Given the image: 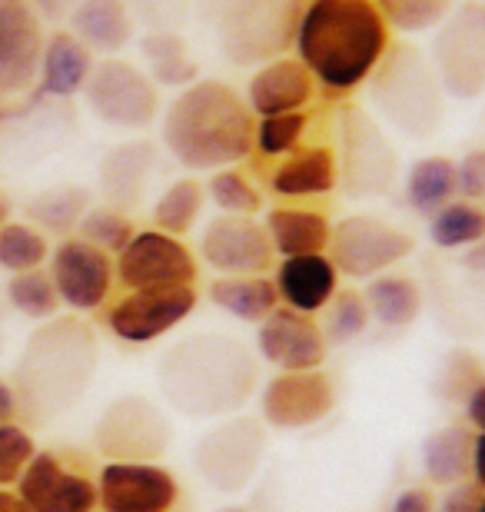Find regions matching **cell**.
<instances>
[{"mask_svg":"<svg viewBox=\"0 0 485 512\" xmlns=\"http://www.w3.org/2000/svg\"><path fill=\"white\" fill-rule=\"evenodd\" d=\"M363 296H366L369 316H373L379 326H386V330H406L422 313V290L412 276L379 273L369 280Z\"/></svg>","mask_w":485,"mask_h":512,"instance_id":"cell-31","label":"cell"},{"mask_svg":"<svg viewBox=\"0 0 485 512\" xmlns=\"http://www.w3.org/2000/svg\"><path fill=\"white\" fill-rule=\"evenodd\" d=\"M50 260V243L44 230H37L34 223H4L0 227V266L14 276L27 270H40Z\"/></svg>","mask_w":485,"mask_h":512,"instance_id":"cell-39","label":"cell"},{"mask_svg":"<svg viewBox=\"0 0 485 512\" xmlns=\"http://www.w3.org/2000/svg\"><path fill=\"white\" fill-rule=\"evenodd\" d=\"M100 346L94 326L80 316H54L27 336L14 366L17 413L30 426H50L70 413L94 383Z\"/></svg>","mask_w":485,"mask_h":512,"instance_id":"cell-2","label":"cell"},{"mask_svg":"<svg viewBox=\"0 0 485 512\" xmlns=\"http://www.w3.org/2000/svg\"><path fill=\"white\" fill-rule=\"evenodd\" d=\"M369 306L366 296L359 290H336L333 300L326 303V323H323V336L326 346H346L353 343L356 336L366 333L369 326Z\"/></svg>","mask_w":485,"mask_h":512,"instance_id":"cell-41","label":"cell"},{"mask_svg":"<svg viewBox=\"0 0 485 512\" xmlns=\"http://www.w3.org/2000/svg\"><path fill=\"white\" fill-rule=\"evenodd\" d=\"M196 286H150V290H127L107 310V330L120 343L143 346L153 343L196 310Z\"/></svg>","mask_w":485,"mask_h":512,"instance_id":"cell-13","label":"cell"},{"mask_svg":"<svg viewBox=\"0 0 485 512\" xmlns=\"http://www.w3.org/2000/svg\"><path fill=\"white\" fill-rule=\"evenodd\" d=\"M206 200L213 203L220 213H233V217H256L263 210V193L250 180V173L240 167H223L213 170L206 180Z\"/></svg>","mask_w":485,"mask_h":512,"instance_id":"cell-37","label":"cell"},{"mask_svg":"<svg viewBox=\"0 0 485 512\" xmlns=\"http://www.w3.org/2000/svg\"><path fill=\"white\" fill-rule=\"evenodd\" d=\"M170 439L173 429L163 409L137 393L113 399L94 426V446L107 463H157Z\"/></svg>","mask_w":485,"mask_h":512,"instance_id":"cell-9","label":"cell"},{"mask_svg":"<svg viewBox=\"0 0 485 512\" xmlns=\"http://www.w3.org/2000/svg\"><path fill=\"white\" fill-rule=\"evenodd\" d=\"M266 453L263 426L250 416H226L193 449L200 476L220 493H243Z\"/></svg>","mask_w":485,"mask_h":512,"instance_id":"cell-12","label":"cell"},{"mask_svg":"<svg viewBox=\"0 0 485 512\" xmlns=\"http://www.w3.org/2000/svg\"><path fill=\"white\" fill-rule=\"evenodd\" d=\"M376 7L383 10L389 30L426 34V30H436L456 10V0H376Z\"/></svg>","mask_w":485,"mask_h":512,"instance_id":"cell-42","label":"cell"},{"mask_svg":"<svg viewBox=\"0 0 485 512\" xmlns=\"http://www.w3.org/2000/svg\"><path fill=\"white\" fill-rule=\"evenodd\" d=\"M113 270L123 290H150V286H193L200 263L180 237L163 230H137L117 253Z\"/></svg>","mask_w":485,"mask_h":512,"instance_id":"cell-14","label":"cell"},{"mask_svg":"<svg viewBox=\"0 0 485 512\" xmlns=\"http://www.w3.org/2000/svg\"><path fill=\"white\" fill-rule=\"evenodd\" d=\"M44 40V20L27 0H0V107L37 84Z\"/></svg>","mask_w":485,"mask_h":512,"instance_id":"cell-16","label":"cell"},{"mask_svg":"<svg viewBox=\"0 0 485 512\" xmlns=\"http://www.w3.org/2000/svg\"><path fill=\"white\" fill-rule=\"evenodd\" d=\"M97 60L84 40H77L70 30H54L44 40L37 67V94L40 97H77L84 94L90 74H94Z\"/></svg>","mask_w":485,"mask_h":512,"instance_id":"cell-25","label":"cell"},{"mask_svg":"<svg viewBox=\"0 0 485 512\" xmlns=\"http://www.w3.org/2000/svg\"><path fill=\"white\" fill-rule=\"evenodd\" d=\"M392 47L376 0H306L296 27V60L329 94L363 87Z\"/></svg>","mask_w":485,"mask_h":512,"instance_id":"cell-1","label":"cell"},{"mask_svg":"<svg viewBox=\"0 0 485 512\" xmlns=\"http://www.w3.org/2000/svg\"><path fill=\"white\" fill-rule=\"evenodd\" d=\"M10 213H14V203H10L7 193L0 190V227H4V223H10Z\"/></svg>","mask_w":485,"mask_h":512,"instance_id":"cell-55","label":"cell"},{"mask_svg":"<svg viewBox=\"0 0 485 512\" xmlns=\"http://www.w3.org/2000/svg\"><path fill=\"white\" fill-rule=\"evenodd\" d=\"M459 197L456 190V160L432 153L409 167L406 177V200L419 217H436V213Z\"/></svg>","mask_w":485,"mask_h":512,"instance_id":"cell-32","label":"cell"},{"mask_svg":"<svg viewBox=\"0 0 485 512\" xmlns=\"http://www.w3.org/2000/svg\"><path fill=\"white\" fill-rule=\"evenodd\" d=\"M133 233H137V227H133L130 213H123L117 207H90L77 227L80 240L94 243L97 250L110 253V256H117L123 247H127L133 240Z\"/></svg>","mask_w":485,"mask_h":512,"instance_id":"cell-43","label":"cell"},{"mask_svg":"<svg viewBox=\"0 0 485 512\" xmlns=\"http://www.w3.org/2000/svg\"><path fill=\"white\" fill-rule=\"evenodd\" d=\"M210 300L216 310L240 323H256L260 326L276 306H280V293L276 283L266 273L260 276H216L210 283Z\"/></svg>","mask_w":485,"mask_h":512,"instance_id":"cell-29","label":"cell"},{"mask_svg":"<svg viewBox=\"0 0 485 512\" xmlns=\"http://www.w3.org/2000/svg\"><path fill=\"white\" fill-rule=\"evenodd\" d=\"M276 293H280V306H290L299 313H323L326 303L333 300L339 290V270L326 253L313 256H283L276 266Z\"/></svg>","mask_w":485,"mask_h":512,"instance_id":"cell-24","label":"cell"},{"mask_svg":"<svg viewBox=\"0 0 485 512\" xmlns=\"http://www.w3.org/2000/svg\"><path fill=\"white\" fill-rule=\"evenodd\" d=\"M412 250H416L412 233L383 217H373V213H353V217L333 223L326 256L333 260L339 276L373 280V276L389 273L392 266L406 260Z\"/></svg>","mask_w":485,"mask_h":512,"instance_id":"cell-10","label":"cell"},{"mask_svg":"<svg viewBox=\"0 0 485 512\" xmlns=\"http://www.w3.org/2000/svg\"><path fill=\"white\" fill-rule=\"evenodd\" d=\"M70 34L103 57H117L123 47L133 44L137 20L130 0H80L70 14Z\"/></svg>","mask_w":485,"mask_h":512,"instance_id":"cell-27","label":"cell"},{"mask_svg":"<svg viewBox=\"0 0 485 512\" xmlns=\"http://www.w3.org/2000/svg\"><path fill=\"white\" fill-rule=\"evenodd\" d=\"M316 80L296 57H276L270 64H260V70L250 77L246 87V104L256 117H276V114H296L309 110L316 100Z\"/></svg>","mask_w":485,"mask_h":512,"instance_id":"cell-22","label":"cell"},{"mask_svg":"<svg viewBox=\"0 0 485 512\" xmlns=\"http://www.w3.org/2000/svg\"><path fill=\"white\" fill-rule=\"evenodd\" d=\"M153 167H157V147L150 140H130L113 147L100 160V193L107 207H117L123 213L140 207Z\"/></svg>","mask_w":485,"mask_h":512,"instance_id":"cell-26","label":"cell"},{"mask_svg":"<svg viewBox=\"0 0 485 512\" xmlns=\"http://www.w3.org/2000/svg\"><path fill=\"white\" fill-rule=\"evenodd\" d=\"M50 280L57 286L60 303L77 313H94L110 300L117 270L110 253L80 237H67L50 253Z\"/></svg>","mask_w":485,"mask_h":512,"instance_id":"cell-17","label":"cell"},{"mask_svg":"<svg viewBox=\"0 0 485 512\" xmlns=\"http://www.w3.org/2000/svg\"><path fill=\"white\" fill-rule=\"evenodd\" d=\"M469 479L485 493V433H476V439H472V469H469Z\"/></svg>","mask_w":485,"mask_h":512,"instance_id":"cell-51","label":"cell"},{"mask_svg":"<svg viewBox=\"0 0 485 512\" xmlns=\"http://www.w3.org/2000/svg\"><path fill=\"white\" fill-rule=\"evenodd\" d=\"M336 386L323 370L276 373L263 386L260 409L266 426L276 429H309L333 413Z\"/></svg>","mask_w":485,"mask_h":512,"instance_id":"cell-20","label":"cell"},{"mask_svg":"<svg viewBox=\"0 0 485 512\" xmlns=\"http://www.w3.org/2000/svg\"><path fill=\"white\" fill-rule=\"evenodd\" d=\"M256 376L250 346L226 333L183 336L163 353L157 370L167 403L190 419L236 416L253 396Z\"/></svg>","mask_w":485,"mask_h":512,"instance_id":"cell-3","label":"cell"},{"mask_svg":"<svg viewBox=\"0 0 485 512\" xmlns=\"http://www.w3.org/2000/svg\"><path fill=\"white\" fill-rule=\"evenodd\" d=\"M84 100L100 124L113 130H147L160 114V87L147 70L123 57H103L84 87Z\"/></svg>","mask_w":485,"mask_h":512,"instance_id":"cell-8","label":"cell"},{"mask_svg":"<svg viewBox=\"0 0 485 512\" xmlns=\"http://www.w3.org/2000/svg\"><path fill=\"white\" fill-rule=\"evenodd\" d=\"M20 499L34 512H94L97 479L70 469L57 453H37L17 479Z\"/></svg>","mask_w":485,"mask_h":512,"instance_id":"cell-21","label":"cell"},{"mask_svg":"<svg viewBox=\"0 0 485 512\" xmlns=\"http://www.w3.org/2000/svg\"><path fill=\"white\" fill-rule=\"evenodd\" d=\"M273 253L280 256H313L329 250L333 223L326 213L309 207H273L263 220Z\"/></svg>","mask_w":485,"mask_h":512,"instance_id":"cell-28","label":"cell"},{"mask_svg":"<svg viewBox=\"0 0 485 512\" xmlns=\"http://www.w3.org/2000/svg\"><path fill=\"white\" fill-rule=\"evenodd\" d=\"M309 133V114L296 110V114H276V117H256L253 133V153L263 160H280L296 147H303Z\"/></svg>","mask_w":485,"mask_h":512,"instance_id":"cell-40","label":"cell"},{"mask_svg":"<svg viewBox=\"0 0 485 512\" xmlns=\"http://www.w3.org/2000/svg\"><path fill=\"white\" fill-rule=\"evenodd\" d=\"M0 512H34L24 499H20V493H10V489H0Z\"/></svg>","mask_w":485,"mask_h":512,"instance_id":"cell-54","label":"cell"},{"mask_svg":"<svg viewBox=\"0 0 485 512\" xmlns=\"http://www.w3.org/2000/svg\"><path fill=\"white\" fill-rule=\"evenodd\" d=\"M389 512H436V493L429 486H406L392 499Z\"/></svg>","mask_w":485,"mask_h":512,"instance_id":"cell-48","label":"cell"},{"mask_svg":"<svg viewBox=\"0 0 485 512\" xmlns=\"http://www.w3.org/2000/svg\"><path fill=\"white\" fill-rule=\"evenodd\" d=\"M256 350L276 373H303L323 370L329 346L316 316L290 310V306H276L256 330Z\"/></svg>","mask_w":485,"mask_h":512,"instance_id":"cell-19","label":"cell"},{"mask_svg":"<svg viewBox=\"0 0 485 512\" xmlns=\"http://www.w3.org/2000/svg\"><path fill=\"white\" fill-rule=\"evenodd\" d=\"M256 117L246 97L223 80H196L163 110L160 137L183 170L213 173L253 153Z\"/></svg>","mask_w":485,"mask_h":512,"instance_id":"cell-4","label":"cell"},{"mask_svg":"<svg viewBox=\"0 0 485 512\" xmlns=\"http://www.w3.org/2000/svg\"><path fill=\"white\" fill-rule=\"evenodd\" d=\"M216 512H250L246 506H223V509H216Z\"/></svg>","mask_w":485,"mask_h":512,"instance_id":"cell-56","label":"cell"},{"mask_svg":"<svg viewBox=\"0 0 485 512\" xmlns=\"http://www.w3.org/2000/svg\"><path fill=\"white\" fill-rule=\"evenodd\" d=\"M429 60L446 97L476 100L485 94V4L469 0L436 27Z\"/></svg>","mask_w":485,"mask_h":512,"instance_id":"cell-7","label":"cell"},{"mask_svg":"<svg viewBox=\"0 0 485 512\" xmlns=\"http://www.w3.org/2000/svg\"><path fill=\"white\" fill-rule=\"evenodd\" d=\"M479 512H485V496H482V503H479Z\"/></svg>","mask_w":485,"mask_h":512,"instance_id":"cell-57","label":"cell"},{"mask_svg":"<svg viewBox=\"0 0 485 512\" xmlns=\"http://www.w3.org/2000/svg\"><path fill=\"white\" fill-rule=\"evenodd\" d=\"M266 183L276 197L283 200H306V197H326L339 187V160L336 150L326 143H306L286 153L273 163L266 173Z\"/></svg>","mask_w":485,"mask_h":512,"instance_id":"cell-23","label":"cell"},{"mask_svg":"<svg viewBox=\"0 0 485 512\" xmlns=\"http://www.w3.org/2000/svg\"><path fill=\"white\" fill-rule=\"evenodd\" d=\"M17 416V396H14V386L0 380V423H14Z\"/></svg>","mask_w":485,"mask_h":512,"instance_id":"cell-52","label":"cell"},{"mask_svg":"<svg viewBox=\"0 0 485 512\" xmlns=\"http://www.w3.org/2000/svg\"><path fill=\"white\" fill-rule=\"evenodd\" d=\"M90 190L77 187V183H57V187H47L30 197L27 203V220L34 223L37 230L47 233H74L84 220V213L90 210Z\"/></svg>","mask_w":485,"mask_h":512,"instance_id":"cell-34","label":"cell"},{"mask_svg":"<svg viewBox=\"0 0 485 512\" xmlns=\"http://www.w3.org/2000/svg\"><path fill=\"white\" fill-rule=\"evenodd\" d=\"M472 436L469 426L449 423L426 436L422 443V469L432 486H456L466 483L472 469Z\"/></svg>","mask_w":485,"mask_h":512,"instance_id":"cell-30","label":"cell"},{"mask_svg":"<svg viewBox=\"0 0 485 512\" xmlns=\"http://www.w3.org/2000/svg\"><path fill=\"white\" fill-rule=\"evenodd\" d=\"M34 7V14L40 20H50V24H60V20H70V14L77 10L80 0H27Z\"/></svg>","mask_w":485,"mask_h":512,"instance_id":"cell-49","label":"cell"},{"mask_svg":"<svg viewBox=\"0 0 485 512\" xmlns=\"http://www.w3.org/2000/svg\"><path fill=\"white\" fill-rule=\"evenodd\" d=\"M482 489L466 479V483H456L446 489V496L439 499L436 512H479V503H482Z\"/></svg>","mask_w":485,"mask_h":512,"instance_id":"cell-47","label":"cell"},{"mask_svg":"<svg viewBox=\"0 0 485 512\" xmlns=\"http://www.w3.org/2000/svg\"><path fill=\"white\" fill-rule=\"evenodd\" d=\"M206 203V190L196 177L173 180L167 190L160 193V200L153 203V227L170 233V237H187L196 227Z\"/></svg>","mask_w":485,"mask_h":512,"instance_id":"cell-35","label":"cell"},{"mask_svg":"<svg viewBox=\"0 0 485 512\" xmlns=\"http://www.w3.org/2000/svg\"><path fill=\"white\" fill-rule=\"evenodd\" d=\"M200 256L220 276H260L276 260L263 223L233 213H220L206 223L200 233Z\"/></svg>","mask_w":485,"mask_h":512,"instance_id":"cell-18","label":"cell"},{"mask_svg":"<svg viewBox=\"0 0 485 512\" xmlns=\"http://www.w3.org/2000/svg\"><path fill=\"white\" fill-rule=\"evenodd\" d=\"M180 479L160 463H103L97 473V509L103 512H173Z\"/></svg>","mask_w":485,"mask_h":512,"instance_id":"cell-15","label":"cell"},{"mask_svg":"<svg viewBox=\"0 0 485 512\" xmlns=\"http://www.w3.org/2000/svg\"><path fill=\"white\" fill-rule=\"evenodd\" d=\"M339 183L353 197H373L392 187L399 170L396 147L366 110L346 107L339 117Z\"/></svg>","mask_w":485,"mask_h":512,"instance_id":"cell-11","label":"cell"},{"mask_svg":"<svg viewBox=\"0 0 485 512\" xmlns=\"http://www.w3.org/2000/svg\"><path fill=\"white\" fill-rule=\"evenodd\" d=\"M140 54L147 60V74L157 87H190L196 84V60L190 57V47L177 30H150L140 40Z\"/></svg>","mask_w":485,"mask_h":512,"instance_id":"cell-33","label":"cell"},{"mask_svg":"<svg viewBox=\"0 0 485 512\" xmlns=\"http://www.w3.org/2000/svg\"><path fill=\"white\" fill-rule=\"evenodd\" d=\"M34 456L37 443L30 436V429L17 423H0V489L14 486Z\"/></svg>","mask_w":485,"mask_h":512,"instance_id":"cell-45","label":"cell"},{"mask_svg":"<svg viewBox=\"0 0 485 512\" xmlns=\"http://www.w3.org/2000/svg\"><path fill=\"white\" fill-rule=\"evenodd\" d=\"M456 190H459V200L479 203L485 197V147L469 150L466 157L456 163Z\"/></svg>","mask_w":485,"mask_h":512,"instance_id":"cell-46","label":"cell"},{"mask_svg":"<svg viewBox=\"0 0 485 512\" xmlns=\"http://www.w3.org/2000/svg\"><path fill=\"white\" fill-rule=\"evenodd\" d=\"M466 423L469 429H476V433H485V373L482 380L472 386V393L466 396Z\"/></svg>","mask_w":485,"mask_h":512,"instance_id":"cell-50","label":"cell"},{"mask_svg":"<svg viewBox=\"0 0 485 512\" xmlns=\"http://www.w3.org/2000/svg\"><path fill=\"white\" fill-rule=\"evenodd\" d=\"M482 380V366L469 350H452L442 360V370L436 376V393L449 403H466L472 386Z\"/></svg>","mask_w":485,"mask_h":512,"instance_id":"cell-44","label":"cell"},{"mask_svg":"<svg viewBox=\"0 0 485 512\" xmlns=\"http://www.w3.org/2000/svg\"><path fill=\"white\" fill-rule=\"evenodd\" d=\"M429 240L439 250H466L485 240V210L472 200H452L429 217Z\"/></svg>","mask_w":485,"mask_h":512,"instance_id":"cell-36","label":"cell"},{"mask_svg":"<svg viewBox=\"0 0 485 512\" xmlns=\"http://www.w3.org/2000/svg\"><path fill=\"white\" fill-rule=\"evenodd\" d=\"M462 266H466L469 273H485V240L472 243L466 247V256H462Z\"/></svg>","mask_w":485,"mask_h":512,"instance_id":"cell-53","label":"cell"},{"mask_svg":"<svg viewBox=\"0 0 485 512\" xmlns=\"http://www.w3.org/2000/svg\"><path fill=\"white\" fill-rule=\"evenodd\" d=\"M369 100L379 120L406 137H432L446 117V90H442L432 60L412 44H392L383 64L373 70Z\"/></svg>","mask_w":485,"mask_h":512,"instance_id":"cell-5","label":"cell"},{"mask_svg":"<svg viewBox=\"0 0 485 512\" xmlns=\"http://www.w3.org/2000/svg\"><path fill=\"white\" fill-rule=\"evenodd\" d=\"M7 303L14 306L20 316L27 320H54L60 313V296H57V286L50 280V273L44 270H27V273H14L7 283Z\"/></svg>","mask_w":485,"mask_h":512,"instance_id":"cell-38","label":"cell"},{"mask_svg":"<svg viewBox=\"0 0 485 512\" xmlns=\"http://www.w3.org/2000/svg\"><path fill=\"white\" fill-rule=\"evenodd\" d=\"M482 203H485V197H482ZM482 210H485V207H482Z\"/></svg>","mask_w":485,"mask_h":512,"instance_id":"cell-58","label":"cell"},{"mask_svg":"<svg viewBox=\"0 0 485 512\" xmlns=\"http://www.w3.org/2000/svg\"><path fill=\"white\" fill-rule=\"evenodd\" d=\"M306 0H223L216 10L220 50L236 67L270 64L293 47Z\"/></svg>","mask_w":485,"mask_h":512,"instance_id":"cell-6","label":"cell"}]
</instances>
